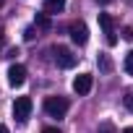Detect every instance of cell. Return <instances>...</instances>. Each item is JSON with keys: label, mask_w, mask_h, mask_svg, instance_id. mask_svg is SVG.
Here are the masks:
<instances>
[{"label": "cell", "mask_w": 133, "mask_h": 133, "mask_svg": "<svg viewBox=\"0 0 133 133\" xmlns=\"http://www.w3.org/2000/svg\"><path fill=\"white\" fill-rule=\"evenodd\" d=\"M123 133H133V125H128V128H125V130H123Z\"/></svg>", "instance_id": "ac0fdd59"}, {"label": "cell", "mask_w": 133, "mask_h": 133, "mask_svg": "<svg viewBox=\"0 0 133 133\" xmlns=\"http://www.w3.org/2000/svg\"><path fill=\"white\" fill-rule=\"evenodd\" d=\"M0 133H8V128H5V125H0Z\"/></svg>", "instance_id": "ffe728a7"}, {"label": "cell", "mask_w": 133, "mask_h": 133, "mask_svg": "<svg viewBox=\"0 0 133 133\" xmlns=\"http://www.w3.org/2000/svg\"><path fill=\"white\" fill-rule=\"evenodd\" d=\"M3 44H5V31H3V26H0V50H3Z\"/></svg>", "instance_id": "9a60e30c"}, {"label": "cell", "mask_w": 133, "mask_h": 133, "mask_svg": "<svg viewBox=\"0 0 133 133\" xmlns=\"http://www.w3.org/2000/svg\"><path fill=\"white\" fill-rule=\"evenodd\" d=\"M8 84H11L13 89L26 84V68H24L21 63H16V65H11V68H8Z\"/></svg>", "instance_id": "8992f818"}, {"label": "cell", "mask_w": 133, "mask_h": 133, "mask_svg": "<svg viewBox=\"0 0 133 133\" xmlns=\"http://www.w3.org/2000/svg\"><path fill=\"white\" fill-rule=\"evenodd\" d=\"M52 55H55V65H57V68H73L76 60H78L68 47H55V50H52Z\"/></svg>", "instance_id": "3957f363"}, {"label": "cell", "mask_w": 133, "mask_h": 133, "mask_svg": "<svg viewBox=\"0 0 133 133\" xmlns=\"http://www.w3.org/2000/svg\"><path fill=\"white\" fill-rule=\"evenodd\" d=\"M68 110H71V102L65 97H47L44 99V112L50 117H65Z\"/></svg>", "instance_id": "6da1fadb"}, {"label": "cell", "mask_w": 133, "mask_h": 133, "mask_svg": "<svg viewBox=\"0 0 133 133\" xmlns=\"http://www.w3.org/2000/svg\"><path fill=\"white\" fill-rule=\"evenodd\" d=\"M99 133H115V130H112V128H110V125H104V128H102V130H99Z\"/></svg>", "instance_id": "e0dca14e"}, {"label": "cell", "mask_w": 133, "mask_h": 133, "mask_svg": "<svg viewBox=\"0 0 133 133\" xmlns=\"http://www.w3.org/2000/svg\"><path fill=\"white\" fill-rule=\"evenodd\" d=\"M123 68H125V73H128V76H133V50L125 55V60H123Z\"/></svg>", "instance_id": "30bf717a"}, {"label": "cell", "mask_w": 133, "mask_h": 133, "mask_svg": "<svg viewBox=\"0 0 133 133\" xmlns=\"http://www.w3.org/2000/svg\"><path fill=\"white\" fill-rule=\"evenodd\" d=\"M52 24H50V18H47V13H37V18H34V29H50Z\"/></svg>", "instance_id": "9c48e42d"}, {"label": "cell", "mask_w": 133, "mask_h": 133, "mask_svg": "<svg viewBox=\"0 0 133 133\" xmlns=\"http://www.w3.org/2000/svg\"><path fill=\"white\" fill-rule=\"evenodd\" d=\"M42 133H60V128H42Z\"/></svg>", "instance_id": "2e32d148"}, {"label": "cell", "mask_w": 133, "mask_h": 133, "mask_svg": "<svg viewBox=\"0 0 133 133\" xmlns=\"http://www.w3.org/2000/svg\"><path fill=\"white\" fill-rule=\"evenodd\" d=\"M99 26H102V31H104V42H107L110 47H115V44H117V34H115V21H112V16H110V13H99Z\"/></svg>", "instance_id": "7a4b0ae2"}, {"label": "cell", "mask_w": 133, "mask_h": 133, "mask_svg": "<svg viewBox=\"0 0 133 133\" xmlns=\"http://www.w3.org/2000/svg\"><path fill=\"white\" fill-rule=\"evenodd\" d=\"M65 3H68V0H44V11L47 13H57V11L65 8Z\"/></svg>", "instance_id": "ba28073f"}, {"label": "cell", "mask_w": 133, "mask_h": 133, "mask_svg": "<svg viewBox=\"0 0 133 133\" xmlns=\"http://www.w3.org/2000/svg\"><path fill=\"white\" fill-rule=\"evenodd\" d=\"M123 39L133 42V29H130V26H125V29H123Z\"/></svg>", "instance_id": "5bb4252c"}, {"label": "cell", "mask_w": 133, "mask_h": 133, "mask_svg": "<svg viewBox=\"0 0 133 133\" xmlns=\"http://www.w3.org/2000/svg\"><path fill=\"white\" fill-rule=\"evenodd\" d=\"M3 5H5V0H0V8H3Z\"/></svg>", "instance_id": "44dd1931"}, {"label": "cell", "mask_w": 133, "mask_h": 133, "mask_svg": "<svg viewBox=\"0 0 133 133\" xmlns=\"http://www.w3.org/2000/svg\"><path fill=\"white\" fill-rule=\"evenodd\" d=\"M97 3H102V5H107V3H112V0H97Z\"/></svg>", "instance_id": "d6986e66"}, {"label": "cell", "mask_w": 133, "mask_h": 133, "mask_svg": "<svg viewBox=\"0 0 133 133\" xmlns=\"http://www.w3.org/2000/svg\"><path fill=\"white\" fill-rule=\"evenodd\" d=\"M68 31H71V39H73L78 47H84V44L89 42V29H86L84 21H73V24L68 26Z\"/></svg>", "instance_id": "5b68a950"}, {"label": "cell", "mask_w": 133, "mask_h": 133, "mask_svg": "<svg viewBox=\"0 0 133 133\" xmlns=\"http://www.w3.org/2000/svg\"><path fill=\"white\" fill-rule=\"evenodd\" d=\"M31 99L29 97H18L16 102H13V117L18 120V123H26L29 120V115H31Z\"/></svg>", "instance_id": "277c9868"}, {"label": "cell", "mask_w": 133, "mask_h": 133, "mask_svg": "<svg viewBox=\"0 0 133 133\" xmlns=\"http://www.w3.org/2000/svg\"><path fill=\"white\" fill-rule=\"evenodd\" d=\"M34 37H37V29H34V26H26V29H24V39H26V42H31Z\"/></svg>", "instance_id": "7c38bea8"}, {"label": "cell", "mask_w": 133, "mask_h": 133, "mask_svg": "<svg viewBox=\"0 0 133 133\" xmlns=\"http://www.w3.org/2000/svg\"><path fill=\"white\" fill-rule=\"evenodd\" d=\"M91 84H94V76H91V73H81V76L73 78V91H76L78 97H84V94L91 91Z\"/></svg>", "instance_id": "52a82bcc"}, {"label": "cell", "mask_w": 133, "mask_h": 133, "mask_svg": "<svg viewBox=\"0 0 133 133\" xmlns=\"http://www.w3.org/2000/svg\"><path fill=\"white\" fill-rule=\"evenodd\" d=\"M123 102H125V107H128V110H130V112H133V91H128V94H125V99H123Z\"/></svg>", "instance_id": "4fadbf2b"}, {"label": "cell", "mask_w": 133, "mask_h": 133, "mask_svg": "<svg viewBox=\"0 0 133 133\" xmlns=\"http://www.w3.org/2000/svg\"><path fill=\"white\" fill-rule=\"evenodd\" d=\"M97 63H99V68H102V71H112V63H110V57H107V55H99V60H97Z\"/></svg>", "instance_id": "8fae6325"}]
</instances>
